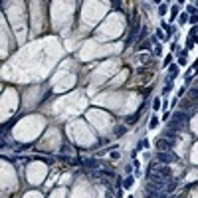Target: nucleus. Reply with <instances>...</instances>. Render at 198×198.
I'll return each instance as SVG.
<instances>
[{
	"label": "nucleus",
	"instance_id": "nucleus-1",
	"mask_svg": "<svg viewBox=\"0 0 198 198\" xmlns=\"http://www.w3.org/2000/svg\"><path fill=\"white\" fill-rule=\"evenodd\" d=\"M166 131L182 133V131H186V123L184 121H176V119H168L166 121Z\"/></svg>",
	"mask_w": 198,
	"mask_h": 198
},
{
	"label": "nucleus",
	"instance_id": "nucleus-2",
	"mask_svg": "<svg viewBox=\"0 0 198 198\" xmlns=\"http://www.w3.org/2000/svg\"><path fill=\"white\" fill-rule=\"evenodd\" d=\"M157 160L160 165H168V163H174V160H176V155H172V152H168V151L157 152Z\"/></svg>",
	"mask_w": 198,
	"mask_h": 198
},
{
	"label": "nucleus",
	"instance_id": "nucleus-3",
	"mask_svg": "<svg viewBox=\"0 0 198 198\" xmlns=\"http://www.w3.org/2000/svg\"><path fill=\"white\" fill-rule=\"evenodd\" d=\"M172 147H174V141H171V139H158L157 141V149H158V152H165V151H171Z\"/></svg>",
	"mask_w": 198,
	"mask_h": 198
},
{
	"label": "nucleus",
	"instance_id": "nucleus-4",
	"mask_svg": "<svg viewBox=\"0 0 198 198\" xmlns=\"http://www.w3.org/2000/svg\"><path fill=\"white\" fill-rule=\"evenodd\" d=\"M176 75H178V66H171V67H168V79L172 81Z\"/></svg>",
	"mask_w": 198,
	"mask_h": 198
},
{
	"label": "nucleus",
	"instance_id": "nucleus-5",
	"mask_svg": "<svg viewBox=\"0 0 198 198\" xmlns=\"http://www.w3.org/2000/svg\"><path fill=\"white\" fill-rule=\"evenodd\" d=\"M139 115H141V111H137L135 115H131V117H127L125 123H127V125H133V123H137V121H139Z\"/></svg>",
	"mask_w": 198,
	"mask_h": 198
},
{
	"label": "nucleus",
	"instance_id": "nucleus-6",
	"mask_svg": "<svg viewBox=\"0 0 198 198\" xmlns=\"http://www.w3.org/2000/svg\"><path fill=\"white\" fill-rule=\"evenodd\" d=\"M133 184H135V178H133L131 174H129V176L125 178V182H123V186H125V188H131Z\"/></svg>",
	"mask_w": 198,
	"mask_h": 198
},
{
	"label": "nucleus",
	"instance_id": "nucleus-7",
	"mask_svg": "<svg viewBox=\"0 0 198 198\" xmlns=\"http://www.w3.org/2000/svg\"><path fill=\"white\" fill-rule=\"evenodd\" d=\"M97 165H99V163L95 160V158H89V160H85V166H87V168H97Z\"/></svg>",
	"mask_w": 198,
	"mask_h": 198
},
{
	"label": "nucleus",
	"instance_id": "nucleus-8",
	"mask_svg": "<svg viewBox=\"0 0 198 198\" xmlns=\"http://www.w3.org/2000/svg\"><path fill=\"white\" fill-rule=\"evenodd\" d=\"M171 89H172V81H171V79H168V81H166V85H165V89H163V93H165V95H166V93L171 91Z\"/></svg>",
	"mask_w": 198,
	"mask_h": 198
},
{
	"label": "nucleus",
	"instance_id": "nucleus-9",
	"mask_svg": "<svg viewBox=\"0 0 198 198\" xmlns=\"http://www.w3.org/2000/svg\"><path fill=\"white\" fill-rule=\"evenodd\" d=\"M125 131H127V127H117V129H115V135H117V137H121Z\"/></svg>",
	"mask_w": 198,
	"mask_h": 198
},
{
	"label": "nucleus",
	"instance_id": "nucleus-10",
	"mask_svg": "<svg viewBox=\"0 0 198 198\" xmlns=\"http://www.w3.org/2000/svg\"><path fill=\"white\" fill-rule=\"evenodd\" d=\"M176 184H178V180H176V178H172L171 184H168V190H174V188H176Z\"/></svg>",
	"mask_w": 198,
	"mask_h": 198
},
{
	"label": "nucleus",
	"instance_id": "nucleus-11",
	"mask_svg": "<svg viewBox=\"0 0 198 198\" xmlns=\"http://www.w3.org/2000/svg\"><path fill=\"white\" fill-rule=\"evenodd\" d=\"M158 14H160V16L166 14V4H160V6H158Z\"/></svg>",
	"mask_w": 198,
	"mask_h": 198
},
{
	"label": "nucleus",
	"instance_id": "nucleus-12",
	"mask_svg": "<svg viewBox=\"0 0 198 198\" xmlns=\"http://www.w3.org/2000/svg\"><path fill=\"white\" fill-rule=\"evenodd\" d=\"M151 48V42H143L141 46H139V50H149Z\"/></svg>",
	"mask_w": 198,
	"mask_h": 198
},
{
	"label": "nucleus",
	"instance_id": "nucleus-13",
	"mask_svg": "<svg viewBox=\"0 0 198 198\" xmlns=\"http://www.w3.org/2000/svg\"><path fill=\"white\" fill-rule=\"evenodd\" d=\"M157 125H158V121H157L155 117H152V119H151V123H149V129H155Z\"/></svg>",
	"mask_w": 198,
	"mask_h": 198
},
{
	"label": "nucleus",
	"instance_id": "nucleus-14",
	"mask_svg": "<svg viewBox=\"0 0 198 198\" xmlns=\"http://www.w3.org/2000/svg\"><path fill=\"white\" fill-rule=\"evenodd\" d=\"M186 20H188V16H186V14H180V16H178V22H180V24H184Z\"/></svg>",
	"mask_w": 198,
	"mask_h": 198
},
{
	"label": "nucleus",
	"instance_id": "nucleus-15",
	"mask_svg": "<svg viewBox=\"0 0 198 198\" xmlns=\"http://www.w3.org/2000/svg\"><path fill=\"white\" fill-rule=\"evenodd\" d=\"M152 107H155V109H158V107H160V99H155V103H152Z\"/></svg>",
	"mask_w": 198,
	"mask_h": 198
},
{
	"label": "nucleus",
	"instance_id": "nucleus-16",
	"mask_svg": "<svg viewBox=\"0 0 198 198\" xmlns=\"http://www.w3.org/2000/svg\"><path fill=\"white\" fill-rule=\"evenodd\" d=\"M186 10H188V12H190L192 16H194V14H196V8H194V6H188V8H186Z\"/></svg>",
	"mask_w": 198,
	"mask_h": 198
},
{
	"label": "nucleus",
	"instance_id": "nucleus-17",
	"mask_svg": "<svg viewBox=\"0 0 198 198\" xmlns=\"http://www.w3.org/2000/svg\"><path fill=\"white\" fill-rule=\"evenodd\" d=\"M127 198H133V196H127Z\"/></svg>",
	"mask_w": 198,
	"mask_h": 198
}]
</instances>
